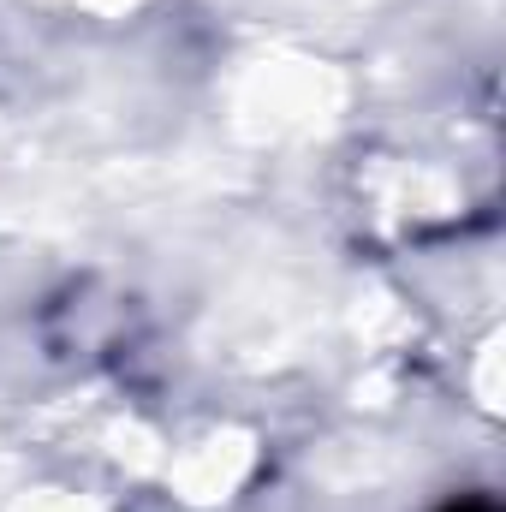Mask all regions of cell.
<instances>
[{
	"label": "cell",
	"mask_w": 506,
	"mask_h": 512,
	"mask_svg": "<svg viewBox=\"0 0 506 512\" xmlns=\"http://www.w3.org/2000/svg\"><path fill=\"white\" fill-rule=\"evenodd\" d=\"M340 96H346V84L328 66H310V60L256 66L239 84V131H251V137H304V131L328 126L340 114Z\"/></svg>",
	"instance_id": "cell-1"
},
{
	"label": "cell",
	"mask_w": 506,
	"mask_h": 512,
	"mask_svg": "<svg viewBox=\"0 0 506 512\" xmlns=\"http://www.w3.org/2000/svg\"><path fill=\"white\" fill-rule=\"evenodd\" d=\"M245 471H251V441H245V435H215V441L191 447V453L173 465V483H179L191 501H221Z\"/></svg>",
	"instance_id": "cell-2"
},
{
	"label": "cell",
	"mask_w": 506,
	"mask_h": 512,
	"mask_svg": "<svg viewBox=\"0 0 506 512\" xmlns=\"http://www.w3.org/2000/svg\"><path fill=\"white\" fill-rule=\"evenodd\" d=\"M12 512H96V507H84V501H60V495H36V501H18Z\"/></svg>",
	"instance_id": "cell-3"
},
{
	"label": "cell",
	"mask_w": 506,
	"mask_h": 512,
	"mask_svg": "<svg viewBox=\"0 0 506 512\" xmlns=\"http://www.w3.org/2000/svg\"><path fill=\"white\" fill-rule=\"evenodd\" d=\"M477 393H483V405H495V346H483V364H477Z\"/></svg>",
	"instance_id": "cell-4"
},
{
	"label": "cell",
	"mask_w": 506,
	"mask_h": 512,
	"mask_svg": "<svg viewBox=\"0 0 506 512\" xmlns=\"http://www.w3.org/2000/svg\"><path fill=\"white\" fill-rule=\"evenodd\" d=\"M84 6H96V12H120V6H131V0H84Z\"/></svg>",
	"instance_id": "cell-5"
}]
</instances>
